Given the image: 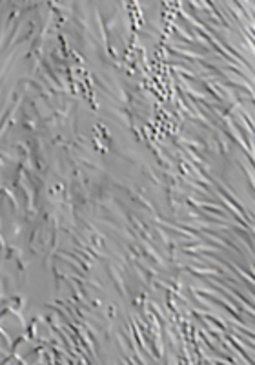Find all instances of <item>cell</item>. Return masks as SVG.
<instances>
[{
  "mask_svg": "<svg viewBox=\"0 0 255 365\" xmlns=\"http://www.w3.org/2000/svg\"><path fill=\"white\" fill-rule=\"evenodd\" d=\"M0 332L15 345L22 338L28 336V325H26V319L17 311L8 309V311L0 314Z\"/></svg>",
  "mask_w": 255,
  "mask_h": 365,
  "instance_id": "cell-1",
  "label": "cell"
},
{
  "mask_svg": "<svg viewBox=\"0 0 255 365\" xmlns=\"http://www.w3.org/2000/svg\"><path fill=\"white\" fill-rule=\"evenodd\" d=\"M11 356H15L26 365H35L41 361V347H38L37 341L26 336L13 345Z\"/></svg>",
  "mask_w": 255,
  "mask_h": 365,
  "instance_id": "cell-2",
  "label": "cell"
},
{
  "mask_svg": "<svg viewBox=\"0 0 255 365\" xmlns=\"http://www.w3.org/2000/svg\"><path fill=\"white\" fill-rule=\"evenodd\" d=\"M0 353L9 354V356H11L13 353V344L4 336V334H2V332H0Z\"/></svg>",
  "mask_w": 255,
  "mask_h": 365,
  "instance_id": "cell-3",
  "label": "cell"
},
{
  "mask_svg": "<svg viewBox=\"0 0 255 365\" xmlns=\"http://www.w3.org/2000/svg\"><path fill=\"white\" fill-rule=\"evenodd\" d=\"M6 365H26V364H22V361L17 360V358H15V356H9L8 364H6Z\"/></svg>",
  "mask_w": 255,
  "mask_h": 365,
  "instance_id": "cell-4",
  "label": "cell"
},
{
  "mask_svg": "<svg viewBox=\"0 0 255 365\" xmlns=\"http://www.w3.org/2000/svg\"><path fill=\"white\" fill-rule=\"evenodd\" d=\"M8 360H9V354L0 353V365H6V364H8Z\"/></svg>",
  "mask_w": 255,
  "mask_h": 365,
  "instance_id": "cell-5",
  "label": "cell"
},
{
  "mask_svg": "<svg viewBox=\"0 0 255 365\" xmlns=\"http://www.w3.org/2000/svg\"><path fill=\"white\" fill-rule=\"evenodd\" d=\"M2 256H4V249H2V243H0V262H2Z\"/></svg>",
  "mask_w": 255,
  "mask_h": 365,
  "instance_id": "cell-6",
  "label": "cell"
},
{
  "mask_svg": "<svg viewBox=\"0 0 255 365\" xmlns=\"http://www.w3.org/2000/svg\"><path fill=\"white\" fill-rule=\"evenodd\" d=\"M35 365H42V364H41V361H38V364H35Z\"/></svg>",
  "mask_w": 255,
  "mask_h": 365,
  "instance_id": "cell-7",
  "label": "cell"
}]
</instances>
